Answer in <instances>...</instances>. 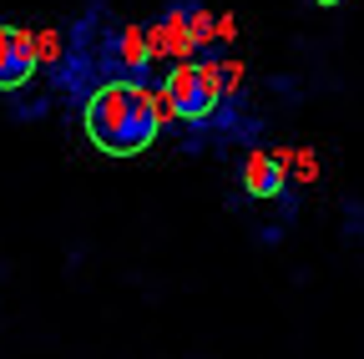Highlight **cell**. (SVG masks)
I'll return each mask as SVG.
<instances>
[{"instance_id": "6da1fadb", "label": "cell", "mask_w": 364, "mask_h": 359, "mask_svg": "<svg viewBox=\"0 0 364 359\" xmlns=\"http://www.w3.org/2000/svg\"><path fill=\"white\" fill-rule=\"evenodd\" d=\"M162 102L152 86L142 81H102L97 92L86 97L81 127H86V142L107 152V157H136L157 142L162 132Z\"/></svg>"}, {"instance_id": "7a4b0ae2", "label": "cell", "mask_w": 364, "mask_h": 359, "mask_svg": "<svg viewBox=\"0 0 364 359\" xmlns=\"http://www.w3.org/2000/svg\"><path fill=\"white\" fill-rule=\"evenodd\" d=\"M157 102H162V117L208 122L223 107V71L213 61H177L167 81L157 86Z\"/></svg>"}, {"instance_id": "3957f363", "label": "cell", "mask_w": 364, "mask_h": 359, "mask_svg": "<svg viewBox=\"0 0 364 359\" xmlns=\"http://www.w3.org/2000/svg\"><path fill=\"white\" fill-rule=\"evenodd\" d=\"M41 71V41L21 26H0V92H21Z\"/></svg>"}, {"instance_id": "277c9868", "label": "cell", "mask_w": 364, "mask_h": 359, "mask_svg": "<svg viewBox=\"0 0 364 359\" xmlns=\"http://www.w3.org/2000/svg\"><path fill=\"white\" fill-rule=\"evenodd\" d=\"M243 183H248L253 198H279L284 193V162L268 157V152H253L248 167H243Z\"/></svg>"}, {"instance_id": "5b68a950", "label": "cell", "mask_w": 364, "mask_h": 359, "mask_svg": "<svg viewBox=\"0 0 364 359\" xmlns=\"http://www.w3.org/2000/svg\"><path fill=\"white\" fill-rule=\"evenodd\" d=\"M314 6H324V11H334V6H344V0H314Z\"/></svg>"}]
</instances>
